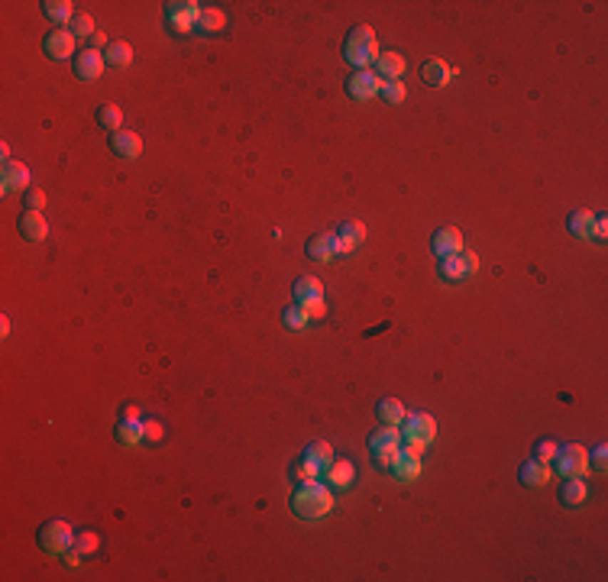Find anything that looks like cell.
Instances as JSON below:
<instances>
[{
    "label": "cell",
    "instance_id": "obj_33",
    "mask_svg": "<svg viewBox=\"0 0 608 582\" xmlns=\"http://www.w3.org/2000/svg\"><path fill=\"white\" fill-rule=\"evenodd\" d=\"M68 33L75 36V39H91L98 29H94V20L88 14H75V20H71V26H68Z\"/></svg>",
    "mask_w": 608,
    "mask_h": 582
},
{
    "label": "cell",
    "instance_id": "obj_22",
    "mask_svg": "<svg viewBox=\"0 0 608 582\" xmlns=\"http://www.w3.org/2000/svg\"><path fill=\"white\" fill-rule=\"evenodd\" d=\"M224 26H227V16L220 14L217 7H201V10H197L195 29H201V33H220Z\"/></svg>",
    "mask_w": 608,
    "mask_h": 582
},
{
    "label": "cell",
    "instance_id": "obj_24",
    "mask_svg": "<svg viewBox=\"0 0 608 582\" xmlns=\"http://www.w3.org/2000/svg\"><path fill=\"white\" fill-rule=\"evenodd\" d=\"M369 447H372V453L382 450V447H401V430L395 427V424H382L378 430H372Z\"/></svg>",
    "mask_w": 608,
    "mask_h": 582
},
{
    "label": "cell",
    "instance_id": "obj_16",
    "mask_svg": "<svg viewBox=\"0 0 608 582\" xmlns=\"http://www.w3.org/2000/svg\"><path fill=\"white\" fill-rule=\"evenodd\" d=\"M392 472H395V479H401V482H414V479L421 476V456H411V453L401 450V453L395 456Z\"/></svg>",
    "mask_w": 608,
    "mask_h": 582
},
{
    "label": "cell",
    "instance_id": "obj_3",
    "mask_svg": "<svg viewBox=\"0 0 608 582\" xmlns=\"http://www.w3.org/2000/svg\"><path fill=\"white\" fill-rule=\"evenodd\" d=\"M39 547L46 554H68L75 547V534L65 521H49V524L39 527Z\"/></svg>",
    "mask_w": 608,
    "mask_h": 582
},
{
    "label": "cell",
    "instance_id": "obj_18",
    "mask_svg": "<svg viewBox=\"0 0 608 582\" xmlns=\"http://www.w3.org/2000/svg\"><path fill=\"white\" fill-rule=\"evenodd\" d=\"M589 498V489H586V482H582L579 476H573V479H567V485L560 489V502L567 508H576V505H582Z\"/></svg>",
    "mask_w": 608,
    "mask_h": 582
},
{
    "label": "cell",
    "instance_id": "obj_7",
    "mask_svg": "<svg viewBox=\"0 0 608 582\" xmlns=\"http://www.w3.org/2000/svg\"><path fill=\"white\" fill-rule=\"evenodd\" d=\"M346 91H350L353 100H369V98H376V94L382 91V78H378L376 71L363 68V71H356V75L346 81Z\"/></svg>",
    "mask_w": 608,
    "mask_h": 582
},
{
    "label": "cell",
    "instance_id": "obj_45",
    "mask_svg": "<svg viewBox=\"0 0 608 582\" xmlns=\"http://www.w3.org/2000/svg\"><path fill=\"white\" fill-rule=\"evenodd\" d=\"M424 447H427V443H421V440H408L405 453H411V456H421V453H424Z\"/></svg>",
    "mask_w": 608,
    "mask_h": 582
},
{
    "label": "cell",
    "instance_id": "obj_48",
    "mask_svg": "<svg viewBox=\"0 0 608 582\" xmlns=\"http://www.w3.org/2000/svg\"><path fill=\"white\" fill-rule=\"evenodd\" d=\"M65 563H68V566H78V563H81V554L71 547V554H65Z\"/></svg>",
    "mask_w": 608,
    "mask_h": 582
},
{
    "label": "cell",
    "instance_id": "obj_41",
    "mask_svg": "<svg viewBox=\"0 0 608 582\" xmlns=\"http://www.w3.org/2000/svg\"><path fill=\"white\" fill-rule=\"evenodd\" d=\"M165 437V430H162V424L159 421H143V440H162Z\"/></svg>",
    "mask_w": 608,
    "mask_h": 582
},
{
    "label": "cell",
    "instance_id": "obj_35",
    "mask_svg": "<svg viewBox=\"0 0 608 582\" xmlns=\"http://www.w3.org/2000/svg\"><path fill=\"white\" fill-rule=\"evenodd\" d=\"M282 321H285L288 330H301L304 323H308V314H304V308H301V304H294V308H288L285 314H282Z\"/></svg>",
    "mask_w": 608,
    "mask_h": 582
},
{
    "label": "cell",
    "instance_id": "obj_47",
    "mask_svg": "<svg viewBox=\"0 0 608 582\" xmlns=\"http://www.w3.org/2000/svg\"><path fill=\"white\" fill-rule=\"evenodd\" d=\"M123 421H140V407H123Z\"/></svg>",
    "mask_w": 608,
    "mask_h": 582
},
{
    "label": "cell",
    "instance_id": "obj_8",
    "mask_svg": "<svg viewBox=\"0 0 608 582\" xmlns=\"http://www.w3.org/2000/svg\"><path fill=\"white\" fill-rule=\"evenodd\" d=\"M104 65H107V58L101 56L98 49H84L75 56V71H78V78H84V81H98V78L104 75Z\"/></svg>",
    "mask_w": 608,
    "mask_h": 582
},
{
    "label": "cell",
    "instance_id": "obj_28",
    "mask_svg": "<svg viewBox=\"0 0 608 582\" xmlns=\"http://www.w3.org/2000/svg\"><path fill=\"white\" fill-rule=\"evenodd\" d=\"M107 65H113V68H126V65H133V49H130V43H110L104 52Z\"/></svg>",
    "mask_w": 608,
    "mask_h": 582
},
{
    "label": "cell",
    "instance_id": "obj_27",
    "mask_svg": "<svg viewBox=\"0 0 608 582\" xmlns=\"http://www.w3.org/2000/svg\"><path fill=\"white\" fill-rule=\"evenodd\" d=\"M42 14L49 16L56 26H62V23H71V20H75V14H71V4H68V0H46V4H42Z\"/></svg>",
    "mask_w": 608,
    "mask_h": 582
},
{
    "label": "cell",
    "instance_id": "obj_31",
    "mask_svg": "<svg viewBox=\"0 0 608 582\" xmlns=\"http://www.w3.org/2000/svg\"><path fill=\"white\" fill-rule=\"evenodd\" d=\"M98 123H101L104 130H113V133H117L120 123H123V110H120L117 104H104V107L98 110Z\"/></svg>",
    "mask_w": 608,
    "mask_h": 582
},
{
    "label": "cell",
    "instance_id": "obj_49",
    "mask_svg": "<svg viewBox=\"0 0 608 582\" xmlns=\"http://www.w3.org/2000/svg\"><path fill=\"white\" fill-rule=\"evenodd\" d=\"M91 43H94V49H101V46H107V36H104V33H94V36H91Z\"/></svg>",
    "mask_w": 608,
    "mask_h": 582
},
{
    "label": "cell",
    "instance_id": "obj_11",
    "mask_svg": "<svg viewBox=\"0 0 608 582\" xmlns=\"http://www.w3.org/2000/svg\"><path fill=\"white\" fill-rule=\"evenodd\" d=\"M46 56L49 58H71L75 56V36L68 33V29H52L49 36H46Z\"/></svg>",
    "mask_w": 608,
    "mask_h": 582
},
{
    "label": "cell",
    "instance_id": "obj_42",
    "mask_svg": "<svg viewBox=\"0 0 608 582\" xmlns=\"http://www.w3.org/2000/svg\"><path fill=\"white\" fill-rule=\"evenodd\" d=\"M605 459H608V453H605V447H595V453L589 456V463L595 466V472H605Z\"/></svg>",
    "mask_w": 608,
    "mask_h": 582
},
{
    "label": "cell",
    "instance_id": "obj_10",
    "mask_svg": "<svg viewBox=\"0 0 608 582\" xmlns=\"http://www.w3.org/2000/svg\"><path fill=\"white\" fill-rule=\"evenodd\" d=\"M431 249H433V256H440V259H443V256L463 253V233L456 230V227H443V230L433 233Z\"/></svg>",
    "mask_w": 608,
    "mask_h": 582
},
{
    "label": "cell",
    "instance_id": "obj_50",
    "mask_svg": "<svg viewBox=\"0 0 608 582\" xmlns=\"http://www.w3.org/2000/svg\"><path fill=\"white\" fill-rule=\"evenodd\" d=\"M7 333H10V321L4 317V321H0V337H7Z\"/></svg>",
    "mask_w": 608,
    "mask_h": 582
},
{
    "label": "cell",
    "instance_id": "obj_14",
    "mask_svg": "<svg viewBox=\"0 0 608 582\" xmlns=\"http://www.w3.org/2000/svg\"><path fill=\"white\" fill-rule=\"evenodd\" d=\"M20 233L29 243H42V239L49 237V224H46V217L39 211H26L20 217Z\"/></svg>",
    "mask_w": 608,
    "mask_h": 582
},
{
    "label": "cell",
    "instance_id": "obj_17",
    "mask_svg": "<svg viewBox=\"0 0 608 582\" xmlns=\"http://www.w3.org/2000/svg\"><path fill=\"white\" fill-rule=\"evenodd\" d=\"M336 237H330V233H317V237L308 239V256L311 259H321V262H330L336 256Z\"/></svg>",
    "mask_w": 608,
    "mask_h": 582
},
{
    "label": "cell",
    "instance_id": "obj_29",
    "mask_svg": "<svg viewBox=\"0 0 608 582\" xmlns=\"http://www.w3.org/2000/svg\"><path fill=\"white\" fill-rule=\"evenodd\" d=\"M117 440L123 443V447H136V443L143 440V421H120Z\"/></svg>",
    "mask_w": 608,
    "mask_h": 582
},
{
    "label": "cell",
    "instance_id": "obj_44",
    "mask_svg": "<svg viewBox=\"0 0 608 582\" xmlns=\"http://www.w3.org/2000/svg\"><path fill=\"white\" fill-rule=\"evenodd\" d=\"M334 243H336V256H346V253H353V243H350V239H346V237H336Z\"/></svg>",
    "mask_w": 608,
    "mask_h": 582
},
{
    "label": "cell",
    "instance_id": "obj_46",
    "mask_svg": "<svg viewBox=\"0 0 608 582\" xmlns=\"http://www.w3.org/2000/svg\"><path fill=\"white\" fill-rule=\"evenodd\" d=\"M605 233H608L605 217H595V239H605Z\"/></svg>",
    "mask_w": 608,
    "mask_h": 582
},
{
    "label": "cell",
    "instance_id": "obj_40",
    "mask_svg": "<svg viewBox=\"0 0 608 582\" xmlns=\"http://www.w3.org/2000/svg\"><path fill=\"white\" fill-rule=\"evenodd\" d=\"M557 443L553 440H544V443H537V447H534V459H540V463H553V459H557Z\"/></svg>",
    "mask_w": 608,
    "mask_h": 582
},
{
    "label": "cell",
    "instance_id": "obj_36",
    "mask_svg": "<svg viewBox=\"0 0 608 582\" xmlns=\"http://www.w3.org/2000/svg\"><path fill=\"white\" fill-rule=\"evenodd\" d=\"M378 94H382V100H388V104H401V100H405V85H401V81H385Z\"/></svg>",
    "mask_w": 608,
    "mask_h": 582
},
{
    "label": "cell",
    "instance_id": "obj_23",
    "mask_svg": "<svg viewBox=\"0 0 608 582\" xmlns=\"http://www.w3.org/2000/svg\"><path fill=\"white\" fill-rule=\"evenodd\" d=\"M376 65H378V78H388V81H398L401 71H405V58L398 52H382Z\"/></svg>",
    "mask_w": 608,
    "mask_h": 582
},
{
    "label": "cell",
    "instance_id": "obj_5",
    "mask_svg": "<svg viewBox=\"0 0 608 582\" xmlns=\"http://www.w3.org/2000/svg\"><path fill=\"white\" fill-rule=\"evenodd\" d=\"M165 10H168V23H172V29L185 36V33L195 29L201 4H195V0H172V4H165Z\"/></svg>",
    "mask_w": 608,
    "mask_h": 582
},
{
    "label": "cell",
    "instance_id": "obj_13",
    "mask_svg": "<svg viewBox=\"0 0 608 582\" xmlns=\"http://www.w3.org/2000/svg\"><path fill=\"white\" fill-rule=\"evenodd\" d=\"M453 75H456V68H450L443 58H427V62L421 65V78H424L431 88H443Z\"/></svg>",
    "mask_w": 608,
    "mask_h": 582
},
{
    "label": "cell",
    "instance_id": "obj_39",
    "mask_svg": "<svg viewBox=\"0 0 608 582\" xmlns=\"http://www.w3.org/2000/svg\"><path fill=\"white\" fill-rule=\"evenodd\" d=\"M301 308H304L308 321H324V317H327V304H324V298H311V301H304Z\"/></svg>",
    "mask_w": 608,
    "mask_h": 582
},
{
    "label": "cell",
    "instance_id": "obj_15",
    "mask_svg": "<svg viewBox=\"0 0 608 582\" xmlns=\"http://www.w3.org/2000/svg\"><path fill=\"white\" fill-rule=\"evenodd\" d=\"M110 149L117 155H123V159H140L143 140L136 133H130V130H117V133L110 136Z\"/></svg>",
    "mask_w": 608,
    "mask_h": 582
},
{
    "label": "cell",
    "instance_id": "obj_30",
    "mask_svg": "<svg viewBox=\"0 0 608 582\" xmlns=\"http://www.w3.org/2000/svg\"><path fill=\"white\" fill-rule=\"evenodd\" d=\"M308 459H311V463H317L324 472H327L330 463H334V447H330V443H324V440L321 443H311V447H308Z\"/></svg>",
    "mask_w": 608,
    "mask_h": 582
},
{
    "label": "cell",
    "instance_id": "obj_34",
    "mask_svg": "<svg viewBox=\"0 0 608 582\" xmlns=\"http://www.w3.org/2000/svg\"><path fill=\"white\" fill-rule=\"evenodd\" d=\"M75 550L81 556H88V554H98L101 550V537L94 531H81V534H75Z\"/></svg>",
    "mask_w": 608,
    "mask_h": 582
},
{
    "label": "cell",
    "instance_id": "obj_32",
    "mask_svg": "<svg viewBox=\"0 0 608 582\" xmlns=\"http://www.w3.org/2000/svg\"><path fill=\"white\" fill-rule=\"evenodd\" d=\"M292 476H294V482H298V485H304V482H317V476H324V469L317 463H311L308 456H304V459L294 466Z\"/></svg>",
    "mask_w": 608,
    "mask_h": 582
},
{
    "label": "cell",
    "instance_id": "obj_25",
    "mask_svg": "<svg viewBox=\"0 0 608 582\" xmlns=\"http://www.w3.org/2000/svg\"><path fill=\"white\" fill-rule=\"evenodd\" d=\"M570 233L579 239H595V214L592 211H576L570 217Z\"/></svg>",
    "mask_w": 608,
    "mask_h": 582
},
{
    "label": "cell",
    "instance_id": "obj_21",
    "mask_svg": "<svg viewBox=\"0 0 608 582\" xmlns=\"http://www.w3.org/2000/svg\"><path fill=\"white\" fill-rule=\"evenodd\" d=\"M294 298H298V304L311 301V298H324V281L314 279V275H301L294 281Z\"/></svg>",
    "mask_w": 608,
    "mask_h": 582
},
{
    "label": "cell",
    "instance_id": "obj_38",
    "mask_svg": "<svg viewBox=\"0 0 608 582\" xmlns=\"http://www.w3.org/2000/svg\"><path fill=\"white\" fill-rule=\"evenodd\" d=\"M398 453H401V447H382V450L372 453V459H376V466H382V469H392V463H395V456Z\"/></svg>",
    "mask_w": 608,
    "mask_h": 582
},
{
    "label": "cell",
    "instance_id": "obj_26",
    "mask_svg": "<svg viewBox=\"0 0 608 582\" xmlns=\"http://www.w3.org/2000/svg\"><path fill=\"white\" fill-rule=\"evenodd\" d=\"M376 414H378V421L382 424H395V427H398V424L405 421V405L395 401V398H385L376 405Z\"/></svg>",
    "mask_w": 608,
    "mask_h": 582
},
{
    "label": "cell",
    "instance_id": "obj_9",
    "mask_svg": "<svg viewBox=\"0 0 608 582\" xmlns=\"http://www.w3.org/2000/svg\"><path fill=\"white\" fill-rule=\"evenodd\" d=\"M405 437L408 440H421V443H431L437 437V421H433L431 414H405Z\"/></svg>",
    "mask_w": 608,
    "mask_h": 582
},
{
    "label": "cell",
    "instance_id": "obj_6",
    "mask_svg": "<svg viewBox=\"0 0 608 582\" xmlns=\"http://www.w3.org/2000/svg\"><path fill=\"white\" fill-rule=\"evenodd\" d=\"M479 269V256L475 253H453V256H443L440 259V275L447 281H460L466 275H473Z\"/></svg>",
    "mask_w": 608,
    "mask_h": 582
},
{
    "label": "cell",
    "instance_id": "obj_37",
    "mask_svg": "<svg viewBox=\"0 0 608 582\" xmlns=\"http://www.w3.org/2000/svg\"><path fill=\"white\" fill-rule=\"evenodd\" d=\"M340 237H346L353 246H356V243H363V239H366V227L359 224V220H346V224H343V230H340Z\"/></svg>",
    "mask_w": 608,
    "mask_h": 582
},
{
    "label": "cell",
    "instance_id": "obj_1",
    "mask_svg": "<svg viewBox=\"0 0 608 582\" xmlns=\"http://www.w3.org/2000/svg\"><path fill=\"white\" fill-rule=\"evenodd\" d=\"M292 511L298 518H324L334 511V492L321 482H304L292 495Z\"/></svg>",
    "mask_w": 608,
    "mask_h": 582
},
{
    "label": "cell",
    "instance_id": "obj_20",
    "mask_svg": "<svg viewBox=\"0 0 608 582\" xmlns=\"http://www.w3.org/2000/svg\"><path fill=\"white\" fill-rule=\"evenodd\" d=\"M521 482L525 485H547L550 482V466L540 463V459H527L525 466H521Z\"/></svg>",
    "mask_w": 608,
    "mask_h": 582
},
{
    "label": "cell",
    "instance_id": "obj_19",
    "mask_svg": "<svg viewBox=\"0 0 608 582\" xmlns=\"http://www.w3.org/2000/svg\"><path fill=\"white\" fill-rule=\"evenodd\" d=\"M324 476L330 479V485H334V489H346V485L353 482V476H356V469H353L350 459H334V463H330V469L324 472Z\"/></svg>",
    "mask_w": 608,
    "mask_h": 582
},
{
    "label": "cell",
    "instance_id": "obj_43",
    "mask_svg": "<svg viewBox=\"0 0 608 582\" xmlns=\"http://www.w3.org/2000/svg\"><path fill=\"white\" fill-rule=\"evenodd\" d=\"M26 204L29 211H39V207H46V194L42 191H26Z\"/></svg>",
    "mask_w": 608,
    "mask_h": 582
},
{
    "label": "cell",
    "instance_id": "obj_2",
    "mask_svg": "<svg viewBox=\"0 0 608 582\" xmlns=\"http://www.w3.org/2000/svg\"><path fill=\"white\" fill-rule=\"evenodd\" d=\"M378 56H382V49H378V43H376L372 26H356L350 36H346V43H343V58H346L350 65H356V71H363L366 65L378 62Z\"/></svg>",
    "mask_w": 608,
    "mask_h": 582
},
{
    "label": "cell",
    "instance_id": "obj_12",
    "mask_svg": "<svg viewBox=\"0 0 608 582\" xmlns=\"http://www.w3.org/2000/svg\"><path fill=\"white\" fill-rule=\"evenodd\" d=\"M0 188H4V191L29 188V169L23 165V162L7 159V162H4V175H0Z\"/></svg>",
    "mask_w": 608,
    "mask_h": 582
},
{
    "label": "cell",
    "instance_id": "obj_4",
    "mask_svg": "<svg viewBox=\"0 0 608 582\" xmlns=\"http://www.w3.org/2000/svg\"><path fill=\"white\" fill-rule=\"evenodd\" d=\"M557 469L563 472L567 479L582 476V472L589 469V453H586V447H579V443H567V447H560V450H557Z\"/></svg>",
    "mask_w": 608,
    "mask_h": 582
}]
</instances>
